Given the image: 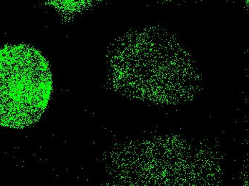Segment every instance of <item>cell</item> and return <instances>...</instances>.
<instances>
[{"instance_id": "2", "label": "cell", "mask_w": 249, "mask_h": 186, "mask_svg": "<svg viewBox=\"0 0 249 186\" xmlns=\"http://www.w3.org/2000/svg\"><path fill=\"white\" fill-rule=\"evenodd\" d=\"M54 9L65 19H72L76 15L90 7L98 0H41Z\"/></svg>"}, {"instance_id": "1", "label": "cell", "mask_w": 249, "mask_h": 186, "mask_svg": "<svg viewBox=\"0 0 249 186\" xmlns=\"http://www.w3.org/2000/svg\"><path fill=\"white\" fill-rule=\"evenodd\" d=\"M49 65L27 45L0 51V125L22 128L37 122L52 91Z\"/></svg>"}]
</instances>
